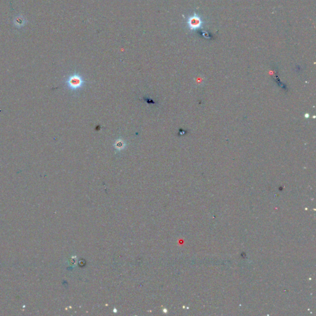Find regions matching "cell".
<instances>
[{
	"mask_svg": "<svg viewBox=\"0 0 316 316\" xmlns=\"http://www.w3.org/2000/svg\"><path fill=\"white\" fill-rule=\"evenodd\" d=\"M83 78L78 73H74L69 76L65 80L66 87L71 91H77L85 85Z\"/></svg>",
	"mask_w": 316,
	"mask_h": 316,
	"instance_id": "obj_1",
	"label": "cell"
},
{
	"mask_svg": "<svg viewBox=\"0 0 316 316\" xmlns=\"http://www.w3.org/2000/svg\"><path fill=\"white\" fill-rule=\"evenodd\" d=\"M113 145L116 150L120 151L124 150L126 147V143L122 138H119L115 142Z\"/></svg>",
	"mask_w": 316,
	"mask_h": 316,
	"instance_id": "obj_2",
	"label": "cell"
},
{
	"mask_svg": "<svg viewBox=\"0 0 316 316\" xmlns=\"http://www.w3.org/2000/svg\"><path fill=\"white\" fill-rule=\"evenodd\" d=\"M200 24V21L197 17H192L189 20V25L192 29H196Z\"/></svg>",
	"mask_w": 316,
	"mask_h": 316,
	"instance_id": "obj_3",
	"label": "cell"
},
{
	"mask_svg": "<svg viewBox=\"0 0 316 316\" xmlns=\"http://www.w3.org/2000/svg\"><path fill=\"white\" fill-rule=\"evenodd\" d=\"M23 22H24V21H23V20L21 19V18H20V21H19V19H16V24H17L16 25H20V26L23 25L22 24H24Z\"/></svg>",
	"mask_w": 316,
	"mask_h": 316,
	"instance_id": "obj_4",
	"label": "cell"
}]
</instances>
